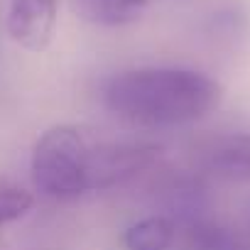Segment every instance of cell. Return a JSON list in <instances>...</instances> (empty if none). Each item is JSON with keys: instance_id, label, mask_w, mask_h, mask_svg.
Wrapping results in <instances>:
<instances>
[{"instance_id": "5", "label": "cell", "mask_w": 250, "mask_h": 250, "mask_svg": "<svg viewBox=\"0 0 250 250\" xmlns=\"http://www.w3.org/2000/svg\"><path fill=\"white\" fill-rule=\"evenodd\" d=\"M201 160L216 177L250 184V135L230 133L211 138L201 150Z\"/></svg>"}, {"instance_id": "1", "label": "cell", "mask_w": 250, "mask_h": 250, "mask_svg": "<svg viewBox=\"0 0 250 250\" xmlns=\"http://www.w3.org/2000/svg\"><path fill=\"white\" fill-rule=\"evenodd\" d=\"M221 98L223 88L216 79L182 66H140L120 71L103 91L110 113L147 128L194 123L216 110Z\"/></svg>"}, {"instance_id": "2", "label": "cell", "mask_w": 250, "mask_h": 250, "mask_svg": "<svg viewBox=\"0 0 250 250\" xmlns=\"http://www.w3.org/2000/svg\"><path fill=\"white\" fill-rule=\"evenodd\" d=\"M88 135L79 125H54L44 130L32 147V182L35 187L57 201H74L91 191Z\"/></svg>"}, {"instance_id": "3", "label": "cell", "mask_w": 250, "mask_h": 250, "mask_svg": "<svg viewBox=\"0 0 250 250\" xmlns=\"http://www.w3.org/2000/svg\"><path fill=\"white\" fill-rule=\"evenodd\" d=\"M162 155V145L150 140H123L101 143L91 147L88 160V184L91 191H103L120 187L140 172L150 169Z\"/></svg>"}, {"instance_id": "7", "label": "cell", "mask_w": 250, "mask_h": 250, "mask_svg": "<svg viewBox=\"0 0 250 250\" xmlns=\"http://www.w3.org/2000/svg\"><path fill=\"white\" fill-rule=\"evenodd\" d=\"M177 235V223L169 216H147L128 226L123 233L125 250H169Z\"/></svg>"}, {"instance_id": "10", "label": "cell", "mask_w": 250, "mask_h": 250, "mask_svg": "<svg viewBox=\"0 0 250 250\" xmlns=\"http://www.w3.org/2000/svg\"><path fill=\"white\" fill-rule=\"evenodd\" d=\"M245 238H248V243H250V223H248V235H245Z\"/></svg>"}, {"instance_id": "9", "label": "cell", "mask_w": 250, "mask_h": 250, "mask_svg": "<svg viewBox=\"0 0 250 250\" xmlns=\"http://www.w3.org/2000/svg\"><path fill=\"white\" fill-rule=\"evenodd\" d=\"M32 206H35L32 191H27L25 187H20L5 177H0V228L5 223L22 218L27 211H32Z\"/></svg>"}, {"instance_id": "8", "label": "cell", "mask_w": 250, "mask_h": 250, "mask_svg": "<svg viewBox=\"0 0 250 250\" xmlns=\"http://www.w3.org/2000/svg\"><path fill=\"white\" fill-rule=\"evenodd\" d=\"M189 230V248L191 250H250V243L245 235L238 230L211 221V218H199L187 226Z\"/></svg>"}, {"instance_id": "4", "label": "cell", "mask_w": 250, "mask_h": 250, "mask_svg": "<svg viewBox=\"0 0 250 250\" xmlns=\"http://www.w3.org/2000/svg\"><path fill=\"white\" fill-rule=\"evenodd\" d=\"M59 20V0H10L8 35L15 44L30 52H42L52 44Z\"/></svg>"}, {"instance_id": "6", "label": "cell", "mask_w": 250, "mask_h": 250, "mask_svg": "<svg viewBox=\"0 0 250 250\" xmlns=\"http://www.w3.org/2000/svg\"><path fill=\"white\" fill-rule=\"evenodd\" d=\"M155 0H74L76 13L101 27H123L143 18Z\"/></svg>"}]
</instances>
